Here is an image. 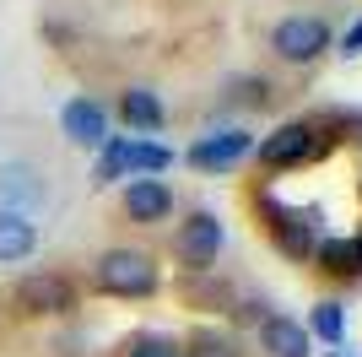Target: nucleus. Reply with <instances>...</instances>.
Masks as SVG:
<instances>
[{
    "mask_svg": "<svg viewBox=\"0 0 362 357\" xmlns=\"http://www.w3.org/2000/svg\"><path fill=\"white\" fill-rule=\"evenodd\" d=\"M92 287L108 298H151L157 287H163V271H157V260H151L146 249H108L98 254V266H92Z\"/></svg>",
    "mask_w": 362,
    "mask_h": 357,
    "instance_id": "nucleus-1",
    "label": "nucleus"
},
{
    "mask_svg": "<svg viewBox=\"0 0 362 357\" xmlns=\"http://www.w3.org/2000/svg\"><path fill=\"white\" fill-rule=\"evenodd\" d=\"M255 157H259V168H271V174L303 168V163H314V157H325V135H319L308 119H287V125H276L271 135H259Z\"/></svg>",
    "mask_w": 362,
    "mask_h": 357,
    "instance_id": "nucleus-2",
    "label": "nucleus"
},
{
    "mask_svg": "<svg viewBox=\"0 0 362 357\" xmlns=\"http://www.w3.org/2000/svg\"><path fill=\"white\" fill-rule=\"evenodd\" d=\"M271 49H276V60H287V65H314V60L330 49V22L314 16V11L281 16L271 28Z\"/></svg>",
    "mask_w": 362,
    "mask_h": 357,
    "instance_id": "nucleus-3",
    "label": "nucleus"
},
{
    "mask_svg": "<svg viewBox=\"0 0 362 357\" xmlns=\"http://www.w3.org/2000/svg\"><path fill=\"white\" fill-rule=\"evenodd\" d=\"M259 211L271 217V238H276V249L287 254V260H314V249H319V222H314V211L281 206L276 195H259Z\"/></svg>",
    "mask_w": 362,
    "mask_h": 357,
    "instance_id": "nucleus-4",
    "label": "nucleus"
},
{
    "mask_svg": "<svg viewBox=\"0 0 362 357\" xmlns=\"http://www.w3.org/2000/svg\"><path fill=\"white\" fill-rule=\"evenodd\" d=\"M222 244H227V227H222L216 211H189L179 222V233H173V254H179V266H189V271H211Z\"/></svg>",
    "mask_w": 362,
    "mask_h": 357,
    "instance_id": "nucleus-5",
    "label": "nucleus"
},
{
    "mask_svg": "<svg viewBox=\"0 0 362 357\" xmlns=\"http://www.w3.org/2000/svg\"><path fill=\"white\" fill-rule=\"evenodd\" d=\"M11 298H16V309L33 314V319H60V314L76 309V287L60 271H33V276H22Z\"/></svg>",
    "mask_w": 362,
    "mask_h": 357,
    "instance_id": "nucleus-6",
    "label": "nucleus"
},
{
    "mask_svg": "<svg viewBox=\"0 0 362 357\" xmlns=\"http://www.w3.org/2000/svg\"><path fill=\"white\" fill-rule=\"evenodd\" d=\"M49 200V184L33 163H0V211L11 217H33Z\"/></svg>",
    "mask_w": 362,
    "mask_h": 357,
    "instance_id": "nucleus-7",
    "label": "nucleus"
},
{
    "mask_svg": "<svg viewBox=\"0 0 362 357\" xmlns=\"http://www.w3.org/2000/svg\"><path fill=\"white\" fill-rule=\"evenodd\" d=\"M249 152H255V135L249 130H211L189 147V168H200V174H227V168H238Z\"/></svg>",
    "mask_w": 362,
    "mask_h": 357,
    "instance_id": "nucleus-8",
    "label": "nucleus"
},
{
    "mask_svg": "<svg viewBox=\"0 0 362 357\" xmlns=\"http://www.w3.org/2000/svg\"><path fill=\"white\" fill-rule=\"evenodd\" d=\"M60 130L71 147L81 152H98L108 141V108L98 103V98H71V103L60 108Z\"/></svg>",
    "mask_w": 362,
    "mask_h": 357,
    "instance_id": "nucleus-9",
    "label": "nucleus"
},
{
    "mask_svg": "<svg viewBox=\"0 0 362 357\" xmlns=\"http://www.w3.org/2000/svg\"><path fill=\"white\" fill-rule=\"evenodd\" d=\"M124 217L141 227L173 217V184L168 178H124Z\"/></svg>",
    "mask_w": 362,
    "mask_h": 357,
    "instance_id": "nucleus-10",
    "label": "nucleus"
},
{
    "mask_svg": "<svg viewBox=\"0 0 362 357\" xmlns=\"http://www.w3.org/2000/svg\"><path fill=\"white\" fill-rule=\"evenodd\" d=\"M259 352H271V357H314V336H308V325L292 319V314H265V319H259Z\"/></svg>",
    "mask_w": 362,
    "mask_h": 357,
    "instance_id": "nucleus-11",
    "label": "nucleus"
},
{
    "mask_svg": "<svg viewBox=\"0 0 362 357\" xmlns=\"http://www.w3.org/2000/svg\"><path fill=\"white\" fill-rule=\"evenodd\" d=\"M119 168L124 178H163L173 168V147L146 141V135H119Z\"/></svg>",
    "mask_w": 362,
    "mask_h": 357,
    "instance_id": "nucleus-12",
    "label": "nucleus"
},
{
    "mask_svg": "<svg viewBox=\"0 0 362 357\" xmlns=\"http://www.w3.org/2000/svg\"><path fill=\"white\" fill-rule=\"evenodd\" d=\"M119 119L124 125H130V130H163L168 125V108H163V98H157V92L151 87H124L119 92Z\"/></svg>",
    "mask_w": 362,
    "mask_h": 357,
    "instance_id": "nucleus-13",
    "label": "nucleus"
},
{
    "mask_svg": "<svg viewBox=\"0 0 362 357\" xmlns=\"http://www.w3.org/2000/svg\"><path fill=\"white\" fill-rule=\"evenodd\" d=\"M33 249H38V222L0 211V266H22L33 260Z\"/></svg>",
    "mask_w": 362,
    "mask_h": 357,
    "instance_id": "nucleus-14",
    "label": "nucleus"
},
{
    "mask_svg": "<svg viewBox=\"0 0 362 357\" xmlns=\"http://www.w3.org/2000/svg\"><path fill=\"white\" fill-rule=\"evenodd\" d=\"M308 336H319L325 346H341V341H346V303H335V298L314 303V314H308Z\"/></svg>",
    "mask_w": 362,
    "mask_h": 357,
    "instance_id": "nucleus-15",
    "label": "nucleus"
},
{
    "mask_svg": "<svg viewBox=\"0 0 362 357\" xmlns=\"http://www.w3.org/2000/svg\"><path fill=\"white\" fill-rule=\"evenodd\" d=\"M184 357H243V346L227 336V330H195L189 341H184Z\"/></svg>",
    "mask_w": 362,
    "mask_h": 357,
    "instance_id": "nucleus-16",
    "label": "nucleus"
},
{
    "mask_svg": "<svg viewBox=\"0 0 362 357\" xmlns=\"http://www.w3.org/2000/svg\"><path fill=\"white\" fill-rule=\"evenodd\" d=\"M314 260L325 271H330V276H357V254H351V238H319V249H314Z\"/></svg>",
    "mask_w": 362,
    "mask_h": 357,
    "instance_id": "nucleus-17",
    "label": "nucleus"
},
{
    "mask_svg": "<svg viewBox=\"0 0 362 357\" xmlns=\"http://www.w3.org/2000/svg\"><path fill=\"white\" fill-rule=\"evenodd\" d=\"M124 357H184V341H173V336H136V341L124 346Z\"/></svg>",
    "mask_w": 362,
    "mask_h": 357,
    "instance_id": "nucleus-18",
    "label": "nucleus"
},
{
    "mask_svg": "<svg viewBox=\"0 0 362 357\" xmlns=\"http://www.w3.org/2000/svg\"><path fill=\"white\" fill-rule=\"evenodd\" d=\"M341 55H346V60H357V55H362V16L351 22L346 33H341Z\"/></svg>",
    "mask_w": 362,
    "mask_h": 357,
    "instance_id": "nucleus-19",
    "label": "nucleus"
},
{
    "mask_svg": "<svg viewBox=\"0 0 362 357\" xmlns=\"http://www.w3.org/2000/svg\"><path fill=\"white\" fill-rule=\"evenodd\" d=\"M351 254H357V271H362V233L351 238Z\"/></svg>",
    "mask_w": 362,
    "mask_h": 357,
    "instance_id": "nucleus-20",
    "label": "nucleus"
},
{
    "mask_svg": "<svg viewBox=\"0 0 362 357\" xmlns=\"http://www.w3.org/2000/svg\"><path fill=\"white\" fill-rule=\"evenodd\" d=\"M325 357H341V352H325Z\"/></svg>",
    "mask_w": 362,
    "mask_h": 357,
    "instance_id": "nucleus-21",
    "label": "nucleus"
}]
</instances>
